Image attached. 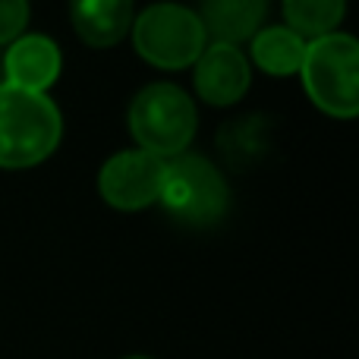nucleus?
I'll return each mask as SVG.
<instances>
[{
    "mask_svg": "<svg viewBox=\"0 0 359 359\" xmlns=\"http://www.w3.org/2000/svg\"><path fill=\"white\" fill-rule=\"evenodd\" d=\"M126 359H149V356H126Z\"/></svg>",
    "mask_w": 359,
    "mask_h": 359,
    "instance_id": "4468645a",
    "label": "nucleus"
},
{
    "mask_svg": "<svg viewBox=\"0 0 359 359\" xmlns=\"http://www.w3.org/2000/svg\"><path fill=\"white\" fill-rule=\"evenodd\" d=\"M252 60L271 76H293L299 73V63L306 54V41L290 32L287 25H271L252 35Z\"/></svg>",
    "mask_w": 359,
    "mask_h": 359,
    "instance_id": "9b49d317",
    "label": "nucleus"
},
{
    "mask_svg": "<svg viewBox=\"0 0 359 359\" xmlns=\"http://www.w3.org/2000/svg\"><path fill=\"white\" fill-rule=\"evenodd\" d=\"M268 0H202L198 22L205 35L215 38V44H240L259 32L265 19Z\"/></svg>",
    "mask_w": 359,
    "mask_h": 359,
    "instance_id": "9d476101",
    "label": "nucleus"
},
{
    "mask_svg": "<svg viewBox=\"0 0 359 359\" xmlns=\"http://www.w3.org/2000/svg\"><path fill=\"white\" fill-rule=\"evenodd\" d=\"M76 35L92 48H114L133 25V0H69Z\"/></svg>",
    "mask_w": 359,
    "mask_h": 359,
    "instance_id": "1a4fd4ad",
    "label": "nucleus"
},
{
    "mask_svg": "<svg viewBox=\"0 0 359 359\" xmlns=\"http://www.w3.org/2000/svg\"><path fill=\"white\" fill-rule=\"evenodd\" d=\"M158 202L183 224H215L227 215L230 192L221 170L202 155H174L164 161V186Z\"/></svg>",
    "mask_w": 359,
    "mask_h": 359,
    "instance_id": "20e7f679",
    "label": "nucleus"
},
{
    "mask_svg": "<svg viewBox=\"0 0 359 359\" xmlns=\"http://www.w3.org/2000/svg\"><path fill=\"white\" fill-rule=\"evenodd\" d=\"M136 50L161 69H183L205 50V29L192 10L180 4H155L133 25Z\"/></svg>",
    "mask_w": 359,
    "mask_h": 359,
    "instance_id": "39448f33",
    "label": "nucleus"
},
{
    "mask_svg": "<svg viewBox=\"0 0 359 359\" xmlns=\"http://www.w3.org/2000/svg\"><path fill=\"white\" fill-rule=\"evenodd\" d=\"M161 186H164V158H155L142 149L114 155L98 174L101 198L120 211H139L145 205L158 202Z\"/></svg>",
    "mask_w": 359,
    "mask_h": 359,
    "instance_id": "423d86ee",
    "label": "nucleus"
},
{
    "mask_svg": "<svg viewBox=\"0 0 359 359\" xmlns=\"http://www.w3.org/2000/svg\"><path fill=\"white\" fill-rule=\"evenodd\" d=\"M249 88V60L233 44H208L196 60V92L215 107H230Z\"/></svg>",
    "mask_w": 359,
    "mask_h": 359,
    "instance_id": "0eeeda50",
    "label": "nucleus"
},
{
    "mask_svg": "<svg viewBox=\"0 0 359 359\" xmlns=\"http://www.w3.org/2000/svg\"><path fill=\"white\" fill-rule=\"evenodd\" d=\"M29 19V0H0V44L16 41Z\"/></svg>",
    "mask_w": 359,
    "mask_h": 359,
    "instance_id": "ddd939ff",
    "label": "nucleus"
},
{
    "mask_svg": "<svg viewBox=\"0 0 359 359\" xmlns=\"http://www.w3.org/2000/svg\"><path fill=\"white\" fill-rule=\"evenodd\" d=\"M347 0H284V19L287 29L297 32L299 38H322L337 32V22L344 19Z\"/></svg>",
    "mask_w": 359,
    "mask_h": 359,
    "instance_id": "f8f14e48",
    "label": "nucleus"
},
{
    "mask_svg": "<svg viewBox=\"0 0 359 359\" xmlns=\"http://www.w3.org/2000/svg\"><path fill=\"white\" fill-rule=\"evenodd\" d=\"M130 133L142 151L155 158L183 155L196 136V104L170 82L145 86L130 107Z\"/></svg>",
    "mask_w": 359,
    "mask_h": 359,
    "instance_id": "7ed1b4c3",
    "label": "nucleus"
},
{
    "mask_svg": "<svg viewBox=\"0 0 359 359\" xmlns=\"http://www.w3.org/2000/svg\"><path fill=\"white\" fill-rule=\"evenodd\" d=\"M299 76L309 98L331 117L359 114V44L353 35L331 32L306 44Z\"/></svg>",
    "mask_w": 359,
    "mask_h": 359,
    "instance_id": "f03ea898",
    "label": "nucleus"
},
{
    "mask_svg": "<svg viewBox=\"0 0 359 359\" xmlns=\"http://www.w3.org/2000/svg\"><path fill=\"white\" fill-rule=\"evenodd\" d=\"M60 111L48 95L0 86V168L41 164L60 145Z\"/></svg>",
    "mask_w": 359,
    "mask_h": 359,
    "instance_id": "f257e3e1",
    "label": "nucleus"
},
{
    "mask_svg": "<svg viewBox=\"0 0 359 359\" xmlns=\"http://www.w3.org/2000/svg\"><path fill=\"white\" fill-rule=\"evenodd\" d=\"M6 86L25 92H48L60 76V50L48 35H19L6 50Z\"/></svg>",
    "mask_w": 359,
    "mask_h": 359,
    "instance_id": "6e6552de",
    "label": "nucleus"
}]
</instances>
